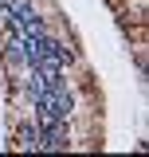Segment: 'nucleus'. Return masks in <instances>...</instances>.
<instances>
[{
	"label": "nucleus",
	"instance_id": "f257e3e1",
	"mask_svg": "<svg viewBox=\"0 0 149 157\" xmlns=\"http://www.w3.org/2000/svg\"><path fill=\"white\" fill-rule=\"evenodd\" d=\"M12 149H24V153H39V126L36 118H24L12 134Z\"/></svg>",
	"mask_w": 149,
	"mask_h": 157
}]
</instances>
